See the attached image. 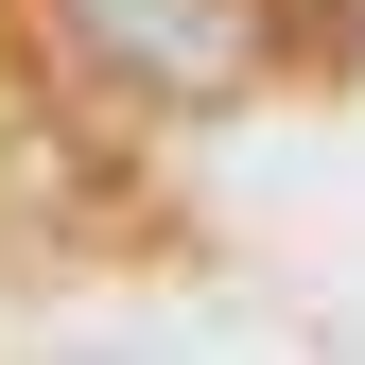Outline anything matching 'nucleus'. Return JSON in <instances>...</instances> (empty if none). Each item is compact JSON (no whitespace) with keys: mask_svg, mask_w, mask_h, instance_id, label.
Listing matches in <instances>:
<instances>
[{"mask_svg":"<svg viewBox=\"0 0 365 365\" xmlns=\"http://www.w3.org/2000/svg\"><path fill=\"white\" fill-rule=\"evenodd\" d=\"M87 35H122L157 87H226L244 70V18H226V0H87Z\"/></svg>","mask_w":365,"mask_h":365,"instance_id":"nucleus-1","label":"nucleus"},{"mask_svg":"<svg viewBox=\"0 0 365 365\" xmlns=\"http://www.w3.org/2000/svg\"><path fill=\"white\" fill-rule=\"evenodd\" d=\"M348 35H365V18H348Z\"/></svg>","mask_w":365,"mask_h":365,"instance_id":"nucleus-2","label":"nucleus"}]
</instances>
